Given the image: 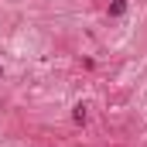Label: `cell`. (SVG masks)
<instances>
[{"mask_svg":"<svg viewBox=\"0 0 147 147\" xmlns=\"http://www.w3.org/2000/svg\"><path fill=\"white\" fill-rule=\"evenodd\" d=\"M120 14H127V0H113L110 3V17H120Z\"/></svg>","mask_w":147,"mask_h":147,"instance_id":"cell-1","label":"cell"},{"mask_svg":"<svg viewBox=\"0 0 147 147\" xmlns=\"http://www.w3.org/2000/svg\"><path fill=\"white\" fill-rule=\"evenodd\" d=\"M72 120H75V123H86V106H82V103L75 106V113H72Z\"/></svg>","mask_w":147,"mask_h":147,"instance_id":"cell-2","label":"cell"},{"mask_svg":"<svg viewBox=\"0 0 147 147\" xmlns=\"http://www.w3.org/2000/svg\"><path fill=\"white\" fill-rule=\"evenodd\" d=\"M0 75H3V65H0Z\"/></svg>","mask_w":147,"mask_h":147,"instance_id":"cell-3","label":"cell"}]
</instances>
